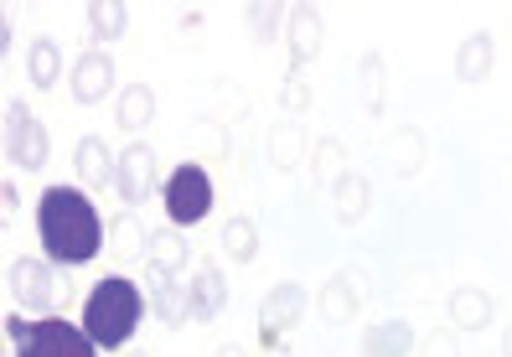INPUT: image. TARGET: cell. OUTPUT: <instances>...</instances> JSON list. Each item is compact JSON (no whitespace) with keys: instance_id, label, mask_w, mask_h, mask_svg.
<instances>
[{"instance_id":"cell-1","label":"cell","mask_w":512,"mask_h":357,"mask_svg":"<svg viewBox=\"0 0 512 357\" xmlns=\"http://www.w3.org/2000/svg\"><path fill=\"white\" fill-rule=\"evenodd\" d=\"M37 233L42 249L57 264H88L104 249V218L78 187H47L37 202Z\"/></svg>"},{"instance_id":"cell-2","label":"cell","mask_w":512,"mask_h":357,"mask_svg":"<svg viewBox=\"0 0 512 357\" xmlns=\"http://www.w3.org/2000/svg\"><path fill=\"white\" fill-rule=\"evenodd\" d=\"M140 316H145V295L135 280L125 275H109L88 290L83 301V332L94 337L99 347H125L140 332Z\"/></svg>"},{"instance_id":"cell-3","label":"cell","mask_w":512,"mask_h":357,"mask_svg":"<svg viewBox=\"0 0 512 357\" xmlns=\"http://www.w3.org/2000/svg\"><path fill=\"white\" fill-rule=\"evenodd\" d=\"M11 342H16V357H99V342L83 326L57 321V316H42V321L11 316Z\"/></svg>"},{"instance_id":"cell-4","label":"cell","mask_w":512,"mask_h":357,"mask_svg":"<svg viewBox=\"0 0 512 357\" xmlns=\"http://www.w3.org/2000/svg\"><path fill=\"white\" fill-rule=\"evenodd\" d=\"M161 197H166V218L192 228V223H202L207 213H213V176H207L202 166H176L166 176Z\"/></svg>"},{"instance_id":"cell-5","label":"cell","mask_w":512,"mask_h":357,"mask_svg":"<svg viewBox=\"0 0 512 357\" xmlns=\"http://www.w3.org/2000/svg\"><path fill=\"white\" fill-rule=\"evenodd\" d=\"M6 151L21 171H37L47 161V130L32 119V109L26 104H11L6 109Z\"/></svg>"},{"instance_id":"cell-6","label":"cell","mask_w":512,"mask_h":357,"mask_svg":"<svg viewBox=\"0 0 512 357\" xmlns=\"http://www.w3.org/2000/svg\"><path fill=\"white\" fill-rule=\"evenodd\" d=\"M109 83H114L109 57H104V52H83L78 68H73V94H78V104H99V99L109 94Z\"/></svg>"},{"instance_id":"cell-7","label":"cell","mask_w":512,"mask_h":357,"mask_svg":"<svg viewBox=\"0 0 512 357\" xmlns=\"http://www.w3.org/2000/svg\"><path fill=\"white\" fill-rule=\"evenodd\" d=\"M16 295H21V306H47L52 301V280L37 259H16V275H11Z\"/></svg>"},{"instance_id":"cell-8","label":"cell","mask_w":512,"mask_h":357,"mask_svg":"<svg viewBox=\"0 0 512 357\" xmlns=\"http://www.w3.org/2000/svg\"><path fill=\"white\" fill-rule=\"evenodd\" d=\"M409 347H414V337L404 321H388L378 332H368V357H409Z\"/></svg>"},{"instance_id":"cell-9","label":"cell","mask_w":512,"mask_h":357,"mask_svg":"<svg viewBox=\"0 0 512 357\" xmlns=\"http://www.w3.org/2000/svg\"><path fill=\"white\" fill-rule=\"evenodd\" d=\"M145 176H150V151H145V145H135V151H125V166H119V187H125L130 202L145 197Z\"/></svg>"},{"instance_id":"cell-10","label":"cell","mask_w":512,"mask_h":357,"mask_svg":"<svg viewBox=\"0 0 512 357\" xmlns=\"http://www.w3.org/2000/svg\"><path fill=\"white\" fill-rule=\"evenodd\" d=\"M88 21H94V37L109 42V37H119L130 26V11L125 6H94V11H88Z\"/></svg>"},{"instance_id":"cell-11","label":"cell","mask_w":512,"mask_h":357,"mask_svg":"<svg viewBox=\"0 0 512 357\" xmlns=\"http://www.w3.org/2000/svg\"><path fill=\"white\" fill-rule=\"evenodd\" d=\"M192 306H197V316H213V311L223 306V280H218L213 270L192 285Z\"/></svg>"},{"instance_id":"cell-12","label":"cell","mask_w":512,"mask_h":357,"mask_svg":"<svg viewBox=\"0 0 512 357\" xmlns=\"http://www.w3.org/2000/svg\"><path fill=\"white\" fill-rule=\"evenodd\" d=\"M32 83L37 88H52L57 83V47L52 42H37L32 47Z\"/></svg>"},{"instance_id":"cell-13","label":"cell","mask_w":512,"mask_h":357,"mask_svg":"<svg viewBox=\"0 0 512 357\" xmlns=\"http://www.w3.org/2000/svg\"><path fill=\"white\" fill-rule=\"evenodd\" d=\"M78 171H88L94 182H104V176H109V161H104V145L99 140H83L78 145Z\"/></svg>"},{"instance_id":"cell-14","label":"cell","mask_w":512,"mask_h":357,"mask_svg":"<svg viewBox=\"0 0 512 357\" xmlns=\"http://www.w3.org/2000/svg\"><path fill=\"white\" fill-rule=\"evenodd\" d=\"M228 249H233L238 259L254 254V228H249V223H233V228H228Z\"/></svg>"},{"instance_id":"cell-15","label":"cell","mask_w":512,"mask_h":357,"mask_svg":"<svg viewBox=\"0 0 512 357\" xmlns=\"http://www.w3.org/2000/svg\"><path fill=\"white\" fill-rule=\"evenodd\" d=\"M481 57H487V42L476 37V42H471V52H466V68H461L466 78H481V73H487V68H481Z\"/></svg>"}]
</instances>
